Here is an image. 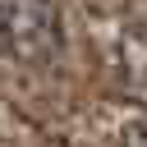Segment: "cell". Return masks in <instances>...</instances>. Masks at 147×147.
<instances>
[{"mask_svg":"<svg viewBox=\"0 0 147 147\" xmlns=\"http://www.w3.org/2000/svg\"><path fill=\"white\" fill-rule=\"evenodd\" d=\"M0 51H9V32H5V5H0Z\"/></svg>","mask_w":147,"mask_h":147,"instance_id":"cell-3","label":"cell"},{"mask_svg":"<svg viewBox=\"0 0 147 147\" xmlns=\"http://www.w3.org/2000/svg\"><path fill=\"white\" fill-rule=\"evenodd\" d=\"M115 147H147V119H129Z\"/></svg>","mask_w":147,"mask_h":147,"instance_id":"cell-2","label":"cell"},{"mask_svg":"<svg viewBox=\"0 0 147 147\" xmlns=\"http://www.w3.org/2000/svg\"><path fill=\"white\" fill-rule=\"evenodd\" d=\"M5 32H9V51L23 60H51L60 51V14L51 0H9Z\"/></svg>","mask_w":147,"mask_h":147,"instance_id":"cell-1","label":"cell"}]
</instances>
